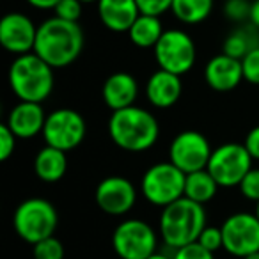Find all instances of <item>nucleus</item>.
I'll return each mask as SVG.
<instances>
[{"label": "nucleus", "mask_w": 259, "mask_h": 259, "mask_svg": "<svg viewBox=\"0 0 259 259\" xmlns=\"http://www.w3.org/2000/svg\"><path fill=\"white\" fill-rule=\"evenodd\" d=\"M108 135L122 151L142 153L151 149L160 137V122L155 114L141 107H128L112 112Z\"/></svg>", "instance_id": "2"}, {"label": "nucleus", "mask_w": 259, "mask_h": 259, "mask_svg": "<svg viewBox=\"0 0 259 259\" xmlns=\"http://www.w3.org/2000/svg\"><path fill=\"white\" fill-rule=\"evenodd\" d=\"M80 2H82V4H94V2H100V0H80Z\"/></svg>", "instance_id": "39"}, {"label": "nucleus", "mask_w": 259, "mask_h": 259, "mask_svg": "<svg viewBox=\"0 0 259 259\" xmlns=\"http://www.w3.org/2000/svg\"><path fill=\"white\" fill-rule=\"evenodd\" d=\"M250 0H226V4H224V15L234 23H248L250 22Z\"/></svg>", "instance_id": "26"}, {"label": "nucleus", "mask_w": 259, "mask_h": 259, "mask_svg": "<svg viewBox=\"0 0 259 259\" xmlns=\"http://www.w3.org/2000/svg\"><path fill=\"white\" fill-rule=\"evenodd\" d=\"M153 50H155L158 68L163 71L174 73L178 76L190 71L195 64V57H197V48H195L194 39L190 37V34L180 29L165 30Z\"/></svg>", "instance_id": "9"}, {"label": "nucleus", "mask_w": 259, "mask_h": 259, "mask_svg": "<svg viewBox=\"0 0 259 259\" xmlns=\"http://www.w3.org/2000/svg\"><path fill=\"white\" fill-rule=\"evenodd\" d=\"M240 192L247 201L259 202V169L252 167L247 172V176L241 180L240 183Z\"/></svg>", "instance_id": "30"}, {"label": "nucleus", "mask_w": 259, "mask_h": 259, "mask_svg": "<svg viewBox=\"0 0 259 259\" xmlns=\"http://www.w3.org/2000/svg\"><path fill=\"white\" fill-rule=\"evenodd\" d=\"M257 47H259V29H255L248 22L236 27L231 34H227V37L224 39L222 54L241 61L248 52H252Z\"/></svg>", "instance_id": "21"}, {"label": "nucleus", "mask_w": 259, "mask_h": 259, "mask_svg": "<svg viewBox=\"0 0 259 259\" xmlns=\"http://www.w3.org/2000/svg\"><path fill=\"white\" fill-rule=\"evenodd\" d=\"M213 149L208 139L195 130H185L172 139L169 146V162L183 174H192L208 167Z\"/></svg>", "instance_id": "11"}, {"label": "nucleus", "mask_w": 259, "mask_h": 259, "mask_svg": "<svg viewBox=\"0 0 259 259\" xmlns=\"http://www.w3.org/2000/svg\"><path fill=\"white\" fill-rule=\"evenodd\" d=\"M172 259H215V254H211L209 250H206L204 247L195 241L187 247H181L178 250H174Z\"/></svg>", "instance_id": "33"}, {"label": "nucleus", "mask_w": 259, "mask_h": 259, "mask_svg": "<svg viewBox=\"0 0 259 259\" xmlns=\"http://www.w3.org/2000/svg\"><path fill=\"white\" fill-rule=\"evenodd\" d=\"M25 2L29 6H32L34 9H45V11L52 9V11H54L61 0H25Z\"/></svg>", "instance_id": "35"}, {"label": "nucleus", "mask_w": 259, "mask_h": 259, "mask_svg": "<svg viewBox=\"0 0 259 259\" xmlns=\"http://www.w3.org/2000/svg\"><path fill=\"white\" fill-rule=\"evenodd\" d=\"M141 9L142 15H151V16H162L167 11L172 9L174 0H135Z\"/></svg>", "instance_id": "32"}, {"label": "nucleus", "mask_w": 259, "mask_h": 259, "mask_svg": "<svg viewBox=\"0 0 259 259\" xmlns=\"http://www.w3.org/2000/svg\"><path fill=\"white\" fill-rule=\"evenodd\" d=\"M16 135L11 132V128H9L8 124H0V160L2 162H6V160H9L13 156V153H15L16 149Z\"/></svg>", "instance_id": "31"}, {"label": "nucleus", "mask_w": 259, "mask_h": 259, "mask_svg": "<svg viewBox=\"0 0 259 259\" xmlns=\"http://www.w3.org/2000/svg\"><path fill=\"white\" fill-rule=\"evenodd\" d=\"M204 80L209 89L219 91V93H229V91L236 89L243 80L241 61L229 57L226 54L215 55L206 64Z\"/></svg>", "instance_id": "15"}, {"label": "nucleus", "mask_w": 259, "mask_h": 259, "mask_svg": "<svg viewBox=\"0 0 259 259\" xmlns=\"http://www.w3.org/2000/svg\"><path fill=\"white\" fill-rule=\"evenodd\" d=\"M32 247L34 259H64V245L55 236L47 238Z\"/></svg>", "instance_id": "25"}, {"label": "nucleus", "mask_w": 259, "mask_h": 259, "mask_svg": "<svg viewBox=\"0 0 259 259\" xmlns=\"http://www.w3.org/2000/svg\"><path fill=\"white\" fill-rule=\"evenodd\" d=\"M59 213L50 201L43 197H29L20 202L13 215V227L23 241L36 245L55 236Z\"/></svg>", "instance_id": "5"}, {"label": "nucleus", "mask_w": 259, "mask_h": 259, "mask_svg": "<svg viewBox=\"0 0 259 259\" xmlns=\"http://www.w3.org/2000/svg\"><path fill=\"white\" fill-rule=\"evenodd\" d=\"M243 146L247 148L252 160H259V126H254V128L248 132L243 141Z\"/></svg>", "instance_id": "34"}, {"label": "nucleus", "mask_w": 259, "mask_h": 259, "mask_svg": "<svg viewBox=\"0 0 259 259\" xmlns=\"http://www.w3.org/2000/svg\"><path fill=\"white\" fill-rule=\"evenodd\" d=\"M103 101L112 112L134 107L139 96V83L134 76L126 71L112 73L103 83L101 89Z\"/></svg>", "instance_id": "18"}, {"label": "nucleus", "mask_w": 259, "mask_h": 259, "mask_svg": "<svg viewBox=\"0 0 259 259\" xmlns=\"http://www.w3.org/2000/svg\"><path fill=\"white\" fill-rule=\"evenodd\" d=\"M83 30L78 23L66 22L57 16L48 18L37 27L34 54L54 69L73 64L83 50Z\"/></svg>", "instance_id": "1"}, {"label": "nucleus", "mask_w": 259, "mask_h": 259, "mask_svg": "<svg viewBox=\"0 0 259 259\" xmlns=\"http://www.w3.org/2000/svg\"><path fill=\"white\" fill-rule=\"evenodd\" d=\"M206 227V209L187 197L165 206L160 215V236L165 247L178 250L195 243Z\"/></svg>", "instance_id": "3"}, {"label": "nucleus", "mask_w": 259, "mask_h": 259, "mask_svg": "<svg viewBox=\"0 0 259 259\" xmlns=\"http://www.w3.org/2000/svg\"><path fill=\"white\" fill-rule=\"evenodd\" d=\"M82 2L80 0H61L57 4V8L54 9L55 16L66 22L78 23L80 16H82Z\"/></svg>", "instance_id": "29"}, {"label": "nucleus", "mask_w": 259, "mask_h": 259, "mask_svg": "<svg viewBox=\"0 0 259 259\" xmlns=\"http://www.w3.org/2000/svg\"><path fill=\"white\" fill-rule=\"evenodd\" d=\"M68 170V156L61 149L45 146L34 158V172L45 183H57Z\"/></svg>", "instance_id": "20"}, {"label": "nucleus", "mask_w": 259, "mask_h": 259, "mask_svg": "<svg viewBox=\"0 0 259 259\" xmlns=\"http://www.w3.org/2000/svg\"><path fill=\"white\" fill-rule=\"evenodd\" d=\"M252 156L247 148L238 142H227L213 149L208 162V172L220 188L240 187L241 180L252 169Z\"/></svg>", "instance_id": "8"}, {"label": "nucleus", "mask_w": 259, "mask_h": 259, "mask_svg": "<svg viewBox=\"0 0 259 259\" xmlns=\"http://www.w3.org/2000/svg\"><path fill=\"white\" fill-rule=\"evenodd\" d=\"M243 259H259V250H257V252H254V254H248V255H245Z\"/></svg>", "instance_id": "38"}, {"label": "nucleus", "mask_w": 259, "mask_h": 259, "mask_svg": "<svg viewBox=\"0 0 259 259\" xmlns=\"http://www.w3.org/2000/svg\"><path fill=\"white\" fill-rule=\"evenodd\" d=\"M254 215L257 217V220H259V202H255V211H254Z\"/></svg>", "instance_id": "40"}, {"label": "nucleus", "mask_w": 259, "mask_h": 259, "mask_svg": "<svg viewBox=\"0 0 259 259\" xmlns=\"http://www.w3.org/2000/svg\"><path fill=\"white\" fill-rule=\"evenodd\" d=\"M94 201L103 213L122 217L137 202V190L134 183L122 176H108L101 180L94 192Z\"/></svg>", "instance_id": "13"}, {"label": "nucleus", "mask_w": 259, "mask_h": 259, "mask_svg": "<svg viewBox=\"0 0 259 259\" xmlns=\"http://www.w3.org/2000/svg\"><path fill=\"white\" fill-rule=\"evenodd\" d=\"M220 227L224 234V250L231 255L243 259L259 250V220L254 213H233Z\"/></svg>", "instance_id": "12"}, {"label": "nucleus", "mask_w": 259, "mask_h": 259, "mask_svg": "<svg viewBox=\"0 0 259 259\" xmlns=\"http://www.w3.org/2000/svg\"><path fill=\"white\" fill-rule=\"evenodd\" d=\"M112 247L121 259H148L158 247L156 231L141 219H126L112 233Z\"/></svg>", "instance_id": "7"}, {"label": "nucleus", "mask_w": 259, "mask_h": 259, "mask_svg": "<svg viewBox=\"0 0 259 259\" xmlns=\"http://www.w3.org/2000/svg\"><path fill=\"white\" fill-rule=\"evenodd\" d=\"M37 27L23 13H8L0 20V45L16 57L34 52Z\"/></svg>", "instance_id": "14"}, {"label": "nucleus", "mask_w": 259, "mask_h": 259, "mask_svg": "<svg viewBox=\"0 0 259 259\" xmlns=\"http://www.w3.org/2000/svg\"><path fill=\"white\" fill-rule=\"evenodd\" d=\"M250 23L255 27V29H259V0H254V2H252Z\"/></svg>", "instance_id": "36"}, {"label": "nucleus", "mask_w": 259, "mask_h": 259, "mask_svg": "<svg viewBox=\"0 0 259 259\" xmlns=\"http://www.w3.org/2000/svg\"><path fill=\"white\" fill-rule=\"evenodd\" d=\"M185 181L187 174L181 172L176 165L170 162H160L144 172L141 190L149 204L163 209L178 199L185 197Z\"/></svg>", "instance_id": "6"}, {"label": "nucleus", "mask_w": 259, "mask_h": 259, "mask_svg": "<svg viewBox=\"0 0 259 259\" xmlns=\"http://www.w3.org/2000/svg\"><path fill=\"white\" fill-rule=\"evenodd\" d=\"M197 243L201 247H204L206 250H209L211 254L219 252L220 248H224V234H222V227H215V226H206L204 231L199 236Z\"/></svg>", "instance_id": "27"}, {"label": "nucleus", "mask_w": 259, "mask_h": 259, "mask_svg": "<svg viewBox=\"0 0 259 259\" xmlns=\"http://www.w3.org/2000/svg\"><path fill=\"white\" fill-rule=\"evenodd\" d=\"M55 69L36 54L20 55L9 66V85L20 101L43 103L55 85Z\"/></svg>", "instance_id": "4"}, {"label": "nucleus", "mask_w": 259, "mask_h": 259, "mask_svg": "<svg viewBox=\"0 0 259 259\" xmlns=\"http://www.w3.org/2000/svg\"><path fill=\"white\" fill-rule=\"evenodd\" d=\"M241 69H243V80L252 85H259V47L241 59Z\"/></svg>", "instance_id": "28"}, {"label": "nucleus", "mask_w": 259, "mask_h": 259, "mask_svg": "<svg viewBox=\"0 0 259 259\" xmlns=\"http://www.w3.org/2000/svg\"><path fill=\"white\" fill-rule=\"evenodd\" d=\"M148 259H172V255H167V254H163V252H158L156 250L153 255H149Z\"/></svg>", "instance_id": "37"}, {"label": "nucleus", "mask_w": 259, "mask_h": 259, "mask_svg": "<svg viewBox=\"0 0 259 259\" xmlns=\"http://www.w3.org/2000/svg\"><path fill=\"white\" fill-rule=\"evenodd\" d=\"M183 93L181 76L156 69L146 83V98L155 108H170L178 103Z\"/></svg>", "instance_id": "19"}, {"label": "nucleus", "mask_w": 259, "mask_h": 259, "mask_svg": "<svg viewBox=\"0 0 259 259\" xmlns=\"http://www.w3.org/2000/svg\"><path fill=\"white\" fill-rule=\"evenodd\" d=\"M47 114L41 103H30V101H20L11 108L6 124L18 139H34L36 135L43 134Z\"/></svg>", "instance_id": "16"}, {"label": "nucleus", "mask_w": 259, "mask_h": 259, "mask_svg": "<svg viewBox=\"0 0 259 259\" xmlns=\"http://www.w3.org/2000/svg\"><path fill=\"white\" fill-rule=\"evenodd\" d=\"M163 27L158 16L139 15L132 29L128 30L130 41L139 48H155L158 45L160 37L163 36Z\"/></svg>", "instance_id": "22"}, {"label": "nucleus", "mask_w": 259, "mask_h": 259, "mask_svg": "<svg viewBox=\"0 0 259 259\" xmlns=\"http://www.w3.org/2000/svg\"><path fill=\"white\" fill-rule=\"evenodd\" d=\"M172 15L187 25L202 23L213 11V0H174Z\"/></svg>", "instance_id": "24"}, {"label": "nucleus", "mask_w": 259, "mask_h": 259, "mask_svg": "<svg viewBox=\"0 0 259 259\" xmlns=\"http://www.w3.org/2000/svg\"><path fill=\"white\" fill-rule=\"evenodd\" d=\"M87 134L85 119L73 108H57L47 115L43 139L47 146L68 153L78 148Z\"/></svg>", "instance_id": "10"}, {"label": "nucleus", "mask_w": 259, "mask_h": 259, "mask_svg": "<svg viewBox=\"0 0 259 259\" xmlns=\"http://www.w3.org/2000/svg\"><path fill=\"white\" fill-rule=\"evenodd\" d=\"M219 188H220L219 183L213 180V176L208 172V169H202V170H197V172L187 174V181H185V197L197 202V204L204 206L206 202L215 199Z\"/></svg>", "instance_id": "23"}, {"label": "nucleus", "mask_w": 259, "mask_h": 259, "mask_svg": "<svg viewBox=\"0 0 259 259\" xmlns=\"http://www.w3.org/2000/svg\"><path fill=\"white\" fill-rule=\"evenodd\" d=\"M141 15L135 0H100L98 16L105 29L110 32H128Z\"/></svg>", "instance_id": "17"}]
</instances>
